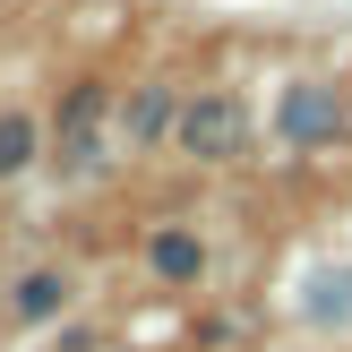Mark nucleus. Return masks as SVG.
I'll return each instance as SVG.
<instances>
[{
	"label": "nucleus",
	"mask_w": 352,
	"mask_h": 352,
	"mask_svg": "<svg viewBox=\"0 0 352 352\" xmlns=\"http://www.w3.org/2000/svg\"><path fill=\"white\" fill-rule=\"evenodd\" d=\"M155 275L164 284H198V267H206V250H198V232H155Z\"/></svg>",
	"instance_id": "nucleus-3"
},
{
	"label": "nucleus",
	"mask_w": 352,
	"mask_h": 352,
	"mask_svg": "<svg viewBox=\"0 0 352 352\" xmlns=\"http://www.w3.org/2000/svg\"><path fill=\"white\" fill-rule=\"evenodd\" d=\"M284 138L292 146H336L344 138V95L336 86H318V78H301V86H284Z\"/></svg>",
	"instance_id": "nucleus-1"
},
{
	"label": "nucleus",
	"mask_w": 352,
	"mask_h": 352,
	"mask_svg": "<svg viewBox=\"0 0 352 352\" xmlns=\"http://www.w3.org/2000/svg\"><path fill=\"white\" fill-rule=\"evenodd\" d=\"M129 129H138V138H164V129H172V95H164V86H146V95L129 103Z\"/></svg>",
	"instance_id": "nucleus-6"
},
{
	"label": "nucleus",
	"mask_w": 352,
	"mask_h": 352,
	"mask_svg": "<svg viewBox=\"0 0 352 352\" xmlns=\"http://www.w3.org/2000/svg\"><path fill=\"white\" fill-rule=\"evenodd\" d=\"M26 164H34V120L0 112V172H26Z\"/></svg>",
	"instance_id": "nucleus-5"
},
{
	"label": "nucleus",
	"mask_w": 352,
	"mask_h": 352,
	"mask_svg": "<svg viewBox=\"0 0 352 352\" xmlns=\"http://www.w3.org/2000/svg\"><path fill=\"white\" fill-rule=\"evenodd\" d=\"M181 146L198 155V164L241 155V103H232V95H198V103L181 112Z\"/></svg>",
	"instance_id": "nucleus-2"
},
{
	"label": "nucleus",
	"mask_w": 352,
	"mask_h": 352,
	"mask_svg": "<svg viewBox=\"0 0 352 352\" xmlns=\"http://www.w3.org/2000/svg\"><path fill=\"white\" fill-rule=\"evenodd\" d=\"M60 301H69V284H60V275H26V284L9 292V309H17V318H26V327L60 318Z\"/></svg>",
	"instance_id": "nucleus-4"
}]
</instances>
